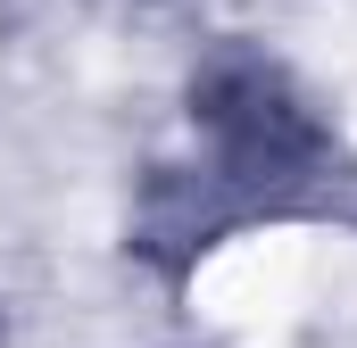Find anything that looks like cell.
Segmentation results:
<instances>
[{
	"label": "cell",
	"mask_w": 357,
	"mask_h": 348,
	"mask_svg": "<svg viewBox=\"0 0 357 348\" xmlns=\"http://www.w3.org/2000/svg\"><path fill=\"white\" fill-rule=\"evenodd\" d=\"M191 125L208 150L199 182L225 207H266L333 166V133L307 116V100L266 58H216L191 91Z\"/></svg>",
	"instance_id": "obj_1"
}]
</instances>
